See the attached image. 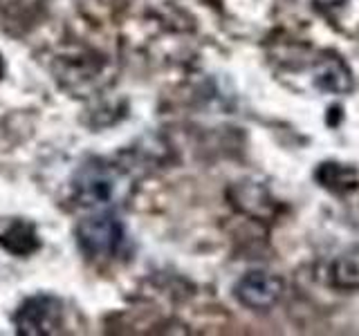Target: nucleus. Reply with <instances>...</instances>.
Segmentation results:
<instances>
[{
    "label": "nucleus",
    "mask_w": 359,
    "mask_h": 336,
    "mask_svg": "<svg viewBox=\"0 0 359 336\" xmlns=\"http://www.w3.org/2000/svg\"><path fill=\"white\" fill-rule=\"evenodd\" d=\"M123 240V227L115 213H95L79 222L76 242L88 258H108L117 253Z\"/></svg>",
    "instance_id": "obj_1"
},
{
    "label": "nucleus",
    "mask_w": 359,
    "mask_h": 336,
    "mask_svg": "<svg viewBox=\"0 0 359 336\" xmlns=\"http://www.w3.org/2000/svg\"><path fill=\"white\" fill-rule=\"evenodd\" d=\"M14 325L20 336H41L59 332L63 325V302L50 294L32 296L16 309Z\"/></svg>",
    "instance_id": "obj_2"
},
{
    "label": "nucleus",
    "mask_w": 359,
    "mask_h": 336,
    "mask_svg": "<svg viewBox=\"0 0 359 336\" xmlns=\"http://www.w3.org/2000/svg\"><path fill=\"white\" fill-rule=\"evenodd\" d=\"M285 291V285L280 276L263 272V269H254L238 278V283L233 285V296L241 305L250 309H272L280 300Z\"/></svg>",
    "instance_id": "obj_3"
},
{
    "label": "nucleus",
    "mask_w": 359,
    "mask_h": 336,
    "mask_svg": "<svg viewBox=\"0 0 359 336\" xmlns=\"http://www.w3.org/2000/svg\"><path fill=\"white\" fill-rule=\"evenodd\" d=\"M74 200L81 206H99L115 193V175L104 164H86L72 179Z\"/></svg>",
    "instance_id": "obj_4"
},
{
    "label": "nucleus",
    "mask_w": 359,
    "mask_h": 336,
    "mask_svg": "<svg viewBox=\"0 0 359 336\" xmlns=\"http://www.w3.org/2000/svg\"><path fill=\"white\" fill-rule=\"evenodd\" d=\"M0 246L9 253L25 258L41 249V238L32 222L14 220L5 231H0Z\"/></svg>",
    "instance_id": "obj_5"
},
{
    "label": "nucleus",
    "mask_w": 359,
    "mask_h": 336,
    "mask_svg": "<svg viewBox=\"0 0 359 336\" xmlns=\"http://www.w3.org/2000/svg\"><path fill=\"white\" fill-rule=\"evenodd\" d=\"M317 182L332 190L337 195H348L353 193V190L359 188V173L357 168L353 166H346V164H339V162H323L317 166Z\"/></svg>",
    "instance_id": "obj_6"
},
{
    "label": "nucleus",
    "mask_w": 359,
    "mask_h": 336,
    "mask_svg": "<svg viewBox=\"0 0 359 336\" xmlns=\"http://www.w3.org/2000/svg\"><path fill=\"white\" fill-rule=\"evenodd\" d=\"M314 83H317V88L323 90V92L344 94L348 90H353V72L348 70V65L339 56L321 59L317 65V72H314Z\"/></svg>",
    "instance_id": "obj_7"
},
{
    "label": "nucleus",
    "mask_w": 359,
    "mask_h": 336,
    "mask_svg": "<svg viewBox=\"0 0 359 336\" xmlns=\"http://www.w3.org/2000/svg\"><path fill=\"white\" fill-rule=\"evenodd\" d=\"M332 285L339 289H359V251L339 255L330 267Z\"/></svg>",
    "instance_id": "obj_8"
},
{
    "label": "nucleus",
    "mask_w": 359,
    "mask_h": 336,
    "mask_svg": "<svg viewBox=\"0 0 359 336\" xmlns=\"http://www.w3.org/2000/svg\"><path fill=\"white\" fill-rule=\"evenodd\" d=\"M348 3V0H314V5L323 11H330V9H339Z\"/></svg>",
    "instance_id": "obj_9"
},
{
    "label": "nucleus",
    "mask_w": 359,
    "mask_h": 336,
    "mask_svg": "<svg viewBox=\"0 0 359 336\" xmlns=\"http://www.w3.org/2000/svg\"><path fill=\"white\" fill-rule=\"evenodd\" d=\"M0 72H3V61H0Z\"/></svg>",
    "instance_id": "obj_10"
}]
</instances>
